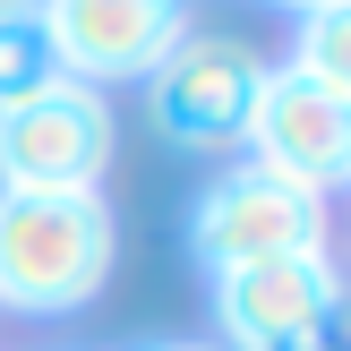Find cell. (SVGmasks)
I'll list each match as a JSON object with an SVG mask.
<instances>
[{
  "instance_id": "obj_4",
  "label": "cell",
  "mask_w": 351,
  "mask_h": 351,
  "mask_svg": "<svg viewBox=\"0 0 351 351\" xmlns=\"http://www.w3.org/2000/svg\"><path fill=\"white\" fill-rule=\"evenodd\" d=\"M257 77H266V60H257L249 43H232V34H180V43L146 69V112H154V129H163L171 146L223 154L249 129Z\"/></svg>"
},
{
  "instance_id": "obj_6",
  "label": "cell",
  "mask_w": 351,
  "mask_h": 351,
  "mask_svg": "<svg viewBox=\"0 0 351 351\" xmlns=\"http://www.w3.org/2000/svg\"><path fill=\"white\" fill-rule=\"evenodd\" d=\"M112 171V103L103 86L60 77L51 95L0 112V189H95Z\"/></svg>"
},
{
  "instance_id": "obj_11",
  "label": "cell",
  "mask_w": 351,
  "mask_h": 351,
  "mask_svg": "<svg viewBox=\"0 0 351 351\" xmlns=\"http://www.w3.org/2000/svg\"><path fill=\"white\" fill-rule=\"evenodd\" d=\"M154 351H215V343H154Z\"/></svg>"
},
{
  "instance_id": "obj_7",
  "label": "cell",
  "mask_w": 351,
  "mask_h": 351,
  "mask_svg": "<svg viewBox=\"0 0 351 351\" xmlns=\"http://www.w3.org/2000/svg\"><path fill=\"white\" fill-rule=\"evenodd\" d=\"M34 17L51 26V51L77 86L146 77L189 34V0H43Z\"/></svg>"
},
{
  "instance_id": "obj_2",
  "label": "cell",
  "mask_w": 351,
  "mask_h": 351,
  "mask_svg": "<svg viewBox=\"0 0 351 351\" xmlns=\"http://www.w3.org/2000/svg\"><path fill=\"white\" fill-rule=\"evenodd\" d=\"M223 351H343V274L326 249L215 274Z\"/></svg>"
},
{
  "instance_id": "obj_3",
  "label": "cell",
  "mask_w": 351,
  "mask_h": 351,
  "mask_svg": "<svg viewBox=\"0 0 351 351\" xmlns=\"http://www.w3.org/2000/svg\"><path fill=\"white\" fill-rule=\"evenodd\" d=\"M189 249H197L206 283H215V274H240V266H266V257L326 249V197L274 180V171H257V163H232L189 206Z\"/></svg>"
},
{
  "instance_id": "obj_9",
  "label": "cell",
  "mask_w": 351,
  "mask_h": 351,
  "mask_svg": "<svg viewBox=\"0 0 351 351\" xmlns=\"http://www.w3.org/2000/svg\"><path fill=\"white\" fill-rule=\"evenodd\" d=\"M291 69H300V77H317V86H343V95H351V0H317V9H300Z\"/></svg>"
},
{
  "instance_id": "obj_8",
  "label": "cell",
  "mask_w": 351,
  "mask_h": 351,
  "mask_svg": "<svg viewBox=\"0 0 351 351\" xmlns=\"http://www.w3.org/2000/svg\"><path fill=\"white\" fill-rule=\"evenodd\" d=\"M60 77H69V69H60V51H51V26H43V17H34V9L0 17V112L51 95Z\"/></svg>"
},
{
  "instance_id": "obj_10",
  "label": "cell",
  "mask_w": 351,
  "mask_h": 351,
  "mask_svg": "<svg viewBox=\"0 0 351 351\" xmlns=\"http://www.w3.org/2000/svg\"><path fill=\"white\" fill-rule=\"evenodd\" d=\"M17 9H43V0H0V17H17Z\"/></svg>"
},
{
  "instance_id": "obj_5",
  "label": "cell",
  "mask_w": 351,
  "mask_h": 351,
  "mask_svg": "<svg viewBox=\"0 0 351 351\" xmlns=\"http://www.w3.org/2000/svg\"><path fill=\"white\" fill-rule=\"evenodd\" d=\"M240 146H249L257 171H274V180L291 189H335L351 171V95L343 86H317L300 77V69H266L257 77V103H249V129H240Z\"/></svg>"
},
{
  "instance_id": "obj_1",
  "label": "cell",
  "mask_w": 351,
  "mask_h": 351,
  "mask_svg": "<svg viewBox=\"0 0 351 351\" xmlns=\"http://www.w3.org/2000/svg\"><path fill=\"white\" fill-rule=\"evenodd\" d=\"M120 223L103 189H0V308L69 317L103 291Z\"/></svg>"
},
{
  "instance_id": "obj_12",
  "label": "cell",
  "mask_w": 351,
  "mask_h": 351,
  "mask_svg": "<svg viewBox=\"0 0 351 351\" xmlns=\"http://www.w3.org/2000/svg\"><path fill=\"white\" fill-rule=\"evenodd\" d=\"M274 9H291V17H300V9H317V0H274Z\"/></svg>"
}]
</instances>
